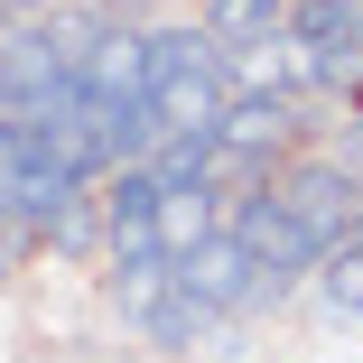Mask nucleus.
I'll return each mask as SVG.
<instances>
[{
  "label": "nucleus",
  "instance_id": "obj_1",
  "mask_svg": "<svg viewBox=\"0 0 363 363\" xmlns=\"http://www.w3.org/2000/svg\"><path fill=\"white\" fill-rule=\"evenodd\" d=\"M168 279L186 289V298H205L214 317H242V308L279 298V279H270V270H261V261H252V252H242V242L224 233V224H214L205 242H186V252L168 261Z\"/></svg>",
  "mask_w": 363,
  "mask_h": 363
},
{
  "label": "nucleus",
  "instance_id": "obj_2",
  "mask_svg": "<svg viewBox=\"0 0 363 363\" xmlns=\"http://www.w3.org/2000/svg\"><path fill=\"white\" fill-rule=\"evenodd\" d=\"M224 233H233V242H242V252H252V261H261V270L279 279V289L298 279V270H317V261H326V242H317V233L298 224V214H289V205L270 196V186L233 196V214H224Z\"/></svg>",
  "mask_w": 363,
  "mask_h": 363
},
{
  "label": "nucleus",
  "instance_id": "obj_3",
  "mask_svg": "<svg viewBox=\"0 0 363 363\" xmlns=\"http://www.w3.org/2000/svg\"><path fill=\"white\" fill-rule=\"evenodd\" d=\"M270 196L298 214L317 242H345V233L363 224V177H354L345 159H289V168L270 177Z\"/></svg>",
  "mask_w": 363,
  "mask_h": 363
},
{
  "label": "nucleus",
  "instance_id": "obj_4",
  "mask_svg": "<svg viewBox=\"0 0 363 363\" xmlns=\"http://www.w3.org/2000/svg\"><path fill=\"white\" fill-rule=\"evenodd\" d=\"M196 28H205V47L214 56H252V47H270L279 28H289V0H205L196 10Z\"/></svg>",
  "mask_w": 363,
  "mask_h": 363
},
{
  "label": "nucleus",
  "instance_id": "obj_5",
  "mask_svg": "<svg viewBox=\"0 0 363 363\" xmlns=\"http://www.w3.org/2000/svg\"><path fill=\"white\" fill-rule=\"evenodd\" d=\"M279 38H298L335 65H363V0H289V28Z\"/></svg>",
  "mask_w": 363,
  "mask_h": 363
},
{
  "label": "nucleus",
  "instance_id": "obj_6",
  "mask_svg": "<svg viewBox=\"0 0 363 363\" xmlns=\"http://www.w3.org/2000/svg\"><path fill=\"white\" fill-rule=\"evenodd\" d=\"M75 84H84L103 112H112V103H140V94H150V75H140V38H130V28H103V47L84 56Z\"/></svg>",
  "mask_w": 363,
  "mask_h": 363
},
{
  "label": "nucleus",
  "instance_id": "obj_7",
  "mask_svg": "<svg viewBox=\"0 0 363 363\" xmlns=\"http://www.w3.org/2000/svg\"><path fill=\"white\" fill-rule=\"evenodd\" d=\"M140 335H150V345H168V354H196V345L214 335V308H205V298H186V289L168 279L159 298L140 308Z\"/></svg>",
  "mask_w": 363,
  "mask_h": 363
},
{
  "label": "nucleus",
  "instance_id": "obj_8",
  "mask_svg": "<svg viewBox=\"0 0 363 363\" xmlns=\"http://www.w3.org/2000/svg\"><path fill=\"white\" fill-rule=\"evenodd\" d=\"M317 298H326V317L363 326V224H354L345 242H326V261H317Z\"/></svg>",
  "mask_w": 363,
  "mask_h": 363
},
{
  "label": "nucleus",
  "instance_id": "obj_9",
  "mask_svg": "<svg viewBox=\"0 0 363 363\" xmlns=\"http://www.w3.org/2000/svg\"><path fill=\"white\" fill-rule=\"evenodd\" d=\"M214 224H224V205H214V186H168L159 196V252L177 261L186 242H205Z\"/></svg>",
  "mask_w": 363,
  "mask_h": 363
},
{
  "label": "nucleus",
  "instance_id": "obj_10",
  "mask_svg": "<svg viewBox=\"0 0 363 363\" xmlns=\"http://www.w3.org/2000/svg\"><path fill=\"white\" fill-rule=\"evenodd\" d=\"M38 242H47V252H65V261H84V252L103 242V196H94V186H75V196H65L47 224H38Z\"/></svg>",
  "mask_w": 363,
  "mask_h": 363
},
{
  "label": "nucleus",
  "instance_id": "obj_11",
  "mask_svg": "<svg viewBox=\"0 0 363 363\" xmlns=\"http://www.w3.org/2000/svg\"><path fill=\"white\" fill-rule=\"evenodd\" d=\"M335 159H345V168L363 177V112H354V130H345V150H335Z\"/></svg>",
  "mask_w": 363,
  "mask_h": 363
},
{
  "label": "nucleus",
  "instance_id": "obj_12",
  "mask_svg": "<svg viewBox=\"0 0 363 363\" xmlns=\"http://www.w3.org/2000/svg\"><path fill=\"white\" fill-rule=\"evenodd\" d=\"M0 112H10V75H0Z\"/></svg>",
  "mask_w": 363,
  "mask_h": 363
}]
</instances>
